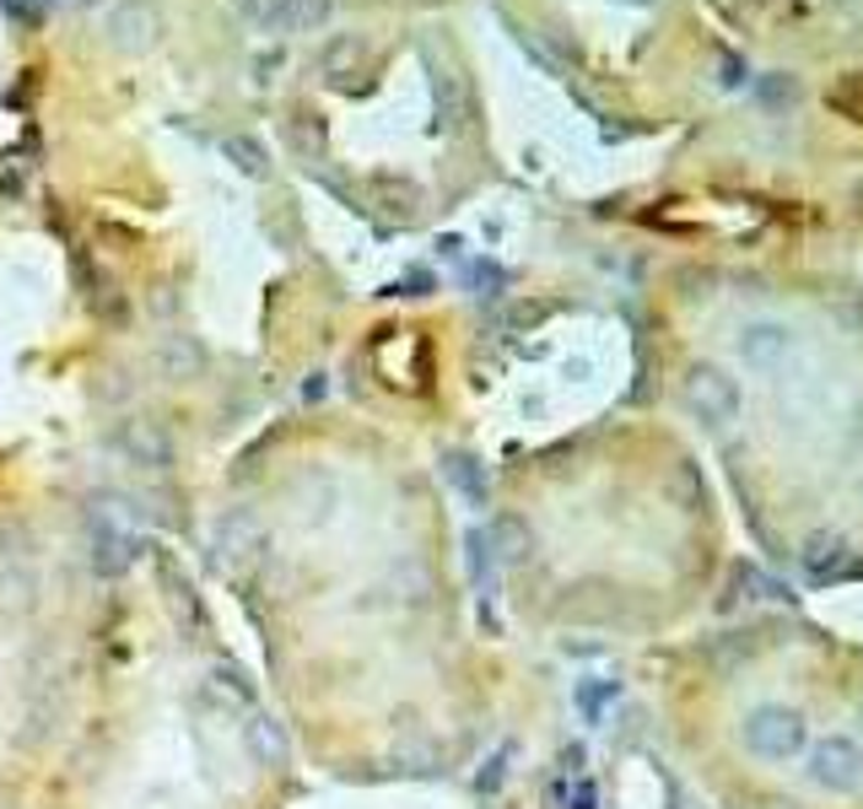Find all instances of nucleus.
I'll return each instance as SVG.
<instances>
[{"mask_svg": "<svg viewBox=\"0 0 863 809\" xmlns=\"http://www.w3.org/2000/svg\"><path fill=\"white\" fill-rule=\"evenodd\" d=\"M809 777L820 783V788H831V794H853L863 783V756L853 739H842V734H831V739H820L815 750H809Z\"/></svg>", "mask_w": 863, "mask_h": 809, "instance_id": "1", "label": "nucleus"}, {"mask_svg": "<svg viewBox=\"0 0 863 809\" xmlns=\"http://www.w3.org/2000/svg\"><path fill=\"white\" fill-rule=\"evenodd\" d=\"M686 405L701 421H729L734 405H740V389L734 378H723L718 367H690L686 372Z\"/></svg>", "mask_w": 863, "mask_h": 809, "instance_id": "2", "label": "nucleus"}, {"mask_svg": "<svg viewBox=\"0 0 863 809\" xmlns=\"http://www.w3.org/2000/svg\"><path fill=\"white\" fill-rule=\"evenodd\" d=\"M745 745L756 750V756H767V761H777V756H793L799 745H804V723L793 718V713H756V718L745 723Z\"/></svg>", "mask_w": 863, "mask_h": 809, "instance_id": "3", "label": "nucleus"}, {"mask_svg": "<svg viewBox=\"0 0 863 809\" xmlns=\"http://www.w3.org/2000/svg\"><path fill=\"white\" fill-rule=\"evenodd\" d=\"M152 33H157V16L146 11V5H135V0H125V5H114V16H108V38L119 44V49H146L152 44Z\"/></svg>", "mask_w": 863, "mask_h": 809, "instance_id": "4", "label": "nucleus"}, {"mask_svg": "<svg viewBox=\"0 0 863 809\" xmlns=\"http://www.w3.org/2000/svg\"><path fill=\"white\" fill-rule=\"evenodd\" d=\"M227 157L238 163V174H249V179H270V157H264V146L249 141V135H233V141H227Z\"/></svg>", "mask_w": 863, "mask_h": 809, "instance_id": "5", "label": "nucleus"}, {"mask_svg": "<svg viewBox=\"0 0 863 809\" xmlns=\"http://www.w3.org/2000/svg\"><path fill=\"white\" fill-rule=\"evenodd\" d=\"M330 16H335V0H292L286 27H292V33H314V27H324Z\"/></svg>", "mask_w": 863, "mask_h": 809, "instance_id": "6", "label": "nucleus"}, {"mask_svg": "<svg viewBox=\"0 0 863 809\" xmlns=\"http://www.w3.org/2000/svg\"><path fill=\"white\" fill-rule=\"evenodd\" d=\"M356 66H362V44H356V38H341V44H330V55H324V71H330V76L351 82V76H356Z\"/></svg>", "mask_w": 863, "mask_h": 809, "instance_id": "7", "label": "nucleus"}, {"mask_svg": "<svg viewBox=\"0 0 863 809\" xmlns=\"http://www.w3.org/2000/svg\"><path fill=\"white\" fill-rule=\"evenodd\" d=\"M249 16H255L259 27H286V11H292V0H238Z\"/></svg>", "mask_w": 863, "mask_h": 809, "instance_id": "8", "label": "nucleus"}, {"mask_svg": "<svg viewBox=\"0 0 863 809\" xmlns=\"http://www.w3.org/2000/svg\"><path fill=\"white\" fill-rule=\"evenodd\" d=\"M286 135H292V146H297V152L319 157V130H314V119H292V124H286Z\"/></svg>", "mask_w": 863, "mask_h": 809, "instance_id": "9", "label": "nucleus"}, {"mask_svg": "<svg viewBox=\"0 0 863 809\" xmlns=\"http://www.w3.org/2000/svg\"><path fill=\"white\" fill-rule=\"evenodd\" d=\"M626 5H653V0H626Z\"/></svg>", "mask_w": 863, "mask_h": 809, "instance_id": "10", "label": "nucleus"}]
</instances>
